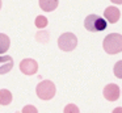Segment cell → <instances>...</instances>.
Returning a JSON list of instances; mask_svg holds the SVG:
<instances>
[{
    "label": "cell",
    "instance_id": "obj_1",
    "mask_svg": "<svg viewBox=\"0 0 122 113\" xmlns=\"http://www.w3.org/2000/svg\"><path fill=\"white\" fill-rule=\"evenodd\" d=\"M104 50L108 54H118L122 51V34L110 33L104 38Z\"/></svg>",
    "mask_w": 122,
    "mask_h": 113
},
{
    "label": "cell",
    "instance_id": "obj_2",
    "mask_svg": "<svg viewBox=\"0 0 122 113\" xmlns=\"http://www.w3.org/2000/svg\"><path fill=\"white\" fill-rule=\"evenodd\" d=\"M106 25H108V21H105L97 15H89L84 20V26L88 32H102L105 30Z\"/></svg>",
    "mask_w": 122,
    "mask_h": 113
},
{
    "label": "cell",
    "instance_id": "obj_3",
    "mask_svg": "<svg viewBox=\"0 0 122 113\" xmlns=\"http://www.w3.org/2000/svg\"><path fill=\"white\" fill-rule=\"evenodd\" d=\"M36 91L41 100H50L55 96V84L51 80H42L37 86Z\"/></svg>",
    "mask_w": 122,
    "mask_h": 113
},
{
    "label": "cell",
    "instance_id": "obj_4",
    "mask_svg": "<svg viewBox=\"0 0 122 113\" xmlns=\"http://www.w3.org/2000/svg\"><path fill=\"white\" fill-rule=\"evenodd\" d=\"M77 45V38L74 33H63L58 39V46L63 51H72Z\"/></svg>",
    "mask_w": 122,
    "mask_h": 113
},
{
    "label": "cell",
    "instance_id": "obj_5",
    "mask_svg": "<svg viewBox=\"0 0 122 113\" xmlns=\"http://www.w3.org/2000/svg\"><path fill=\"white\" fill-rule=\"evenodd\" d=\"M20 70L25 75H34L38 70V63L34 59H30V58L22 59L21 63H20Z\"/></svg>",
    "mask_w": 122,
    "mask_h": 113
},
{
    "label": "cell",
    "instance_id": "obj_6",
    "mask_svg": "<svg viewBox=\"0 0 122 113\" xmlns=\"http://www.w3.org/2000/svg\"><path fill=\"white\" fill-rule=\"evenodd\" d=\"M104 97L109 101H116L119 97V87L117 84H108V86L104 88Z\"/></svg>",
    "mask_w": 122,
    "mask_h": 113
},
{
    "label": "cell",
    "instance_id": "obj_7",
    "mask_svg": "<svg viewBox=\"0 0 122 113\" xmlns=\"http://www.w3.org/2000/svg\"><path fill=\"white\" fill-rule=\"evenodd\" d=\"M13 67V58L11 55H3L0 57V75L8 74Z\"/></svg>",
    "mask_w": 122,
    "mask_h": 113
},
{
    "label": "cell",
    "instance_id": "obj_8",
    "mask_svg": "<svg viewBox=\"0 0 122 113\" xmlns=\"http://www.w3.org/2000/svg\"><path fill=\"white\" fill-rule=\"evenodd\" d=\"M104 17H105L110 24H116L117 21L119 20V17H121V12H119V9H117L116 7H108L104 11Z\"/></svg>",
    "mask_w": 122,
    "mask_h": 113
},
{
    "label": "cell",
    "instance_id": "obj_9",
    "mask_svg": "<svg viewBox=\"0 0 122 113\" xmlns=\"http://www.w3.org/2000/svg\"><path fill=\"white\" fill-rule=\"evenodd\" d=\"M59 1L58 0H40V7L46 12H51L58 7Z\"/></svg>",
    "mask_w": 122,
    "mask_h": 113
},
{
    "label": "cell",
    "instance_id": "obj_10",
    "mask_svg": "<svg viewBox=\"0 0 122 113\" xmlns=\"http://www.w3.org/2000/svg\"><path fill=\"white\" fill-rule=\"evenodd\" d=\"M11 45V39L7 34L0 33V53H7Z\"/></svg>",
    "mask_w": 122,
    "mask_h": 113
},
{
    "label": "cell",
    "instance_id": "obj_11",
    "mask_svg": "<svg viewBox=\"0 0 122 113\" xmlns=\"http://www.w3.org/2000/svg\"><path fill=\"white\" fill-rule=\"evenodd\" d=\"M12 101V93L8 89H0V105H9Z\"/></svg>",
    "mask_w": 122,
    "mask_h": 113
},
{
    "label": "cell",
    "instance_id": "obj_12",
    "mask_svg": "<svg viewBox=\"0 0 122 113\" xmlns=\"http://www.w3.org/2000/svg\"><path fill=\"white\" fill-rule=\"evenodd\" d=\"M34 22H36V26H37V28L42 29V28H45V26H47L49 20L45 17V16H37Z\"/></svg>",
    "mask_w": 122,
    "mask_h": 113
},
{
    "label": "cell",
    "instance_id": "obj_13",
    "mask_svg": "<svg viewBox=\"0 0 122 113\" xmlns=\"http://www.w3.org/2000/svg\"><path fill=\"white\" fill-rule=\"evenodd\" d=\"M63 113H80V110H79V108H77L75 104H68V105L64 107Z\"/></svg>",
    "mask_w": 122,
    "mask_h": 113
},
{
    "label": "cell",
    "instance_id": "obj_14",
    "mask_svg": "<svg viewBox=\"0 0 122 113\" xmlns=\"http://www.w3.org/2000/svg\"><path fill=\"white\" fill-rule=\"evenodd\" d=\"M36 38H37L40 42L45 43V42L49 41V33H47V32H38L37 36H36Z\"/></svg>",
    "mask_w": 122,
    "mask_h": 113
},
{
    "label": "cell",
    "instance_id": "obj_15",
    "mask_svg": "<svg viewBox=\"0 0 122 113\" xmlns=\"http://www.w3.org/2000/svg\"><path fill=\"white\" fill-rule=\"evenodd\" d=\"M114 75L117 78L122 79V60H118L116 63V66H114Z\"/></svg>",
    "mask_w": 122,
    "mask_h": 113
},
{
    "label": "cell",
    "instance_id": "obj_16",
    "mask_svg": "<svg viewBox=\"0 0 122 113\" xmlns=\"http://www.w3.org/2000/svg\"><path fill=\"white\" fill-rule=\"evenodd\" d=\"M21 113H38V110L34 105H25V107L22 108Z\"/></svg>",
    "mask_w": 122,
    "mask_h": 113
},
{
    "label": "cell",
    "instance_id": "obj_17",
    "mask_svg": "<svg viewBox=\"0 0 122 113\" xmlns=\"http://www.w3.org/2000/svg\"><path fill=\"white\" fill-rule=\"evenodd\" d=\"M113 113H122V108H121V107L116 108V109L113 110Z\"/></svg>",
    "mask_w": 122,
    "mask_h": 113
},
{
    "label": "cell",
    "instance_id": "obj_18",
    "mask_svg": "<svg viewBox=\"0 0 122 113\" xmlns=\"http://www.w3.org/2000/svg\"><path fill=\"white\" fill-rule=\"evenodd\" d=\"M112 1H113L114 4H117V3H121V4H122V0H112Z\"/></svg>",
    "mask_w": 122,
    "mask_h": 113
},
{
    "label": "cell",
    "instance_id": "obj_19",
    "mask_svg": "<svg viewBox=\"0 0 122 113\" xmlns=\"http://www.w3.org/2000/svg\"><path fill=\"white\" fill-rule=\"evenodd\" d=\"M0 8H1V1H0Z\"/></svg>",
    "mask_w": 122,
    "mask_h": 113
}]
</instances>
